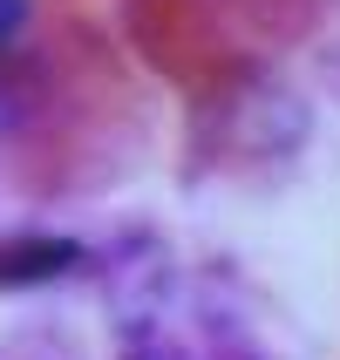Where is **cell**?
<instances>
[{"label":"cell","mask_w":340,"mask_h":360,"mask_svg":"<svg viewBox=\"0 0 340 360\" xmlns=\"http://www.w3.org/2000/svg\"><path fill=\"white\" fill-rule=\"evenodd\" d=\"M75 259H82V245H75V238H7V245H0V285H41V279H61Z\"/></svg>","instance_id":"1"},{"label":"cell","mask_w":340,"mask_h":360,"mask_svg":"<svg viewBox=\"0 0 340 360\" xmlns=\"http://www.w3.org/2000/svg\"><path fill=\"white\" fill-rule=\"evenodd\" d=\"M20 20H27V0H0V55H7V41L20 34Z\"/></svg>","instance_id":"2"}]
</instances>
